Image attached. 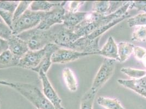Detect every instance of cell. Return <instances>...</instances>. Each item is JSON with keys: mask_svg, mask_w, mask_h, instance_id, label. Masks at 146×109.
<instances>
[{"mask_svg": "<svg viewBox=\"0 0 146 109\" xmlns=\"http://www.w3.org/2000/svg\"><path fill=\"white\" fill-rule=\"evenodd\" d=\"M0 85L14 89L30 101L37 109H56L36 86L27 83L0 80Z\"/></svg>", "mask_w": 146, "mask_h": 109, "instance_id": "1", "label": "cell"}, {"mask_svg": "<svg viewBox=\"0 0 146 109\" xmlns=\"http://www.w3.org/2000/svg\"><path fill=\"white\" fill-rule=\"evenodd\" d=\"M17 36L25 41L32 51L40 50L49 44H53L52 35L50 29L41 30L36 27L22 32Z\"/></svg>", "mask_w": 146, "mask_h": 109, "instance_id": "2", "label": "cell"}, {"mask_svg": "<svg viewBox=\"0 0 146 109\" xmlns=\"http://www.w3.org/2000/svg\"><path fill=\"white\" fill-rule=\"evenodd\" d=\"M44 12L32 11L28 9L18 19L13 22V35H18L26 31L36 27L41 22Z\"/></svg>", "mask_w": 146, "mask_h": 109, "instance_id": "3", "label": "cell"}, {"mask_svg": "<svg viewBox=\"0 0 146 109\" xmlns=\"http://www.w3.org/2000/svg\"><path fill=\"white\" fill-rule=\"evenodd\" d=\"M52 32L53 44L62 48L69 49L80 38L73 31L63 24L55 25L50 29Z\"/></svg>", "mask_w": 146, "mask_h": 109, "instance_id": "4", "label": "cell"}, {"mask_svg": "<svg viewBox=\"0 0 146 109\" xmlns=\"http://www.w3.org/2000/svg\"><path fill=\"white\" fill-rule=\"evenodd\" d=\"M67 1H61V3L51 11L44 12L39 25L36 27L41 30H48L55 25L62 24L64 15L67 10L64 5Z\"/></svg>", "mask_w": 146, "mask_h": 109, "instance_id": "5", "label": "cell"}, {"mask_svg": "<svg viewBox=\"0 0 146 109\" xmlns=\"http://www.w3.org/2000/svg\"><path fill=\"white\" fill-rule=\"evenodd\" d=\"M116 64V61L115 60L108 58L104 59L95 76L90 88L93 92L97 94L98 91L109 80L114 72Z\"/></svg>", "mask_w": 146, "mask_h": 109, "instance_id": "6", "label": "cell"}, {"mask_svg": "<svg viewBox=\"0 0 146 109\" xmlns=\"http://www.w3.org/2000/svg\"><path fill=\"white\" fill-rule=\"evenodd\" d=\"M100 37L94 39H90L88 37H81L72 44L68 49L92 54H98L100 51L99 41Z\"/></svg>", "mask_w": 146, "mask_h": 109, "instance_id": "7", "label": "cell"}, {"mask_svg": "<svg viewBox=\"0 0 146 109\" xmlns=\"http://www.w3.org/2000/svg\"><path fill=\"white\" fill-rule=\"evenodd\" d=\"M45 47L37 51L29 50L20 59L18 66L24 69L34 70L41 63L45 54Z\"/></svg>", "mask_w": 146, "mask_h": 109, "instance_id": "8", "label": "cell"}, {"mask_svg": "<svg viewBox=\"0 0 146 109\" xmlns=\"http://www.w3.org/2000/svg\"><path fill=\"white\" fill-rule=\"evenodd\" d=\"M90 55L92 54L80 53L72 49L59 48L52 55L51 62L52 63L64 64L76 61L80 57Z\"/></svg>", "mask_w": 146, "mask_h": 109, "instance_id": "9", "label": "cell"}, {"mask_svg": "<svg viewBox=\"0 0 146 109\" xmlns=\"http://www.w3.org/2000/svg\"><path fill=\"white\" fill-rule=\"evenodd\" d=\"M43 85V94L56 109H65L62 105V100L51 84L46 73L42 70L38 73Z\"/></svg>", "mask_w": 146, "mask_h": 109, "instance_id": "10", "label": "cell"}, {"mask_svg": "<svg viewBox=\"0 0 146 109\" xmlns=\"http://www.w3.org/2000/svg\"><path fill=\"white\" fill-rule=\"evenodd\" d=\"M8 43V50L19 60L30 50L26 42L16 35H13Z\"/></svg>", "mask_w": 146, "mask_h": 109, "instance_id": "11", "label": "cell"}, {"mask_svg": "<svg viewBox=\"0 0 146 109\" xmlns=\"http://www.w3.org/2000/svg\"><path fill=\"white\" fill-rule=\"evenodd\" d=\"M117 82L146 98V75L139 79H118Z\"/></svg>", "mask_w": 146, "mask_h": 109, "instance_id": "12", "label": "cell"}, {"mask_svg": "<svg viewBox=\"0 0 146 109\" xmlns=\"http://www.w3.org/2000/svg\"><path fill=\"white\" fill-rule=\"evenodd\" d=\"M98 54L108 58L119 61L118 46L112 37H109L103 48L100 49Z\"/></svg>", "mask_w": 146, "mask_h": 109, "instance_id": "13", "label": "cell"}, {"mask_svg": "<svg viewBox=\"0 0 146 109\" xmlns=\"http://www.w3.org/2000/svg\"><path fill=\"white\" fill-rule=\"evenodd\" d=\"M87 14L88 12H86L71 13L67 11L62 24L69 29L74 30L76 26L85 19Z\"/></svg>", "mask_w": 146, "mask_h": 109, "instance_id": "14", "label": "cell"}, {"mask_svg": "<svg viewBox=\"0 0 146 109\" xmlns=\"http://www.w3.org/2000/svg\"><path fill=\"white\" fill-rule=\"evenodd\" d=\"M45 48L46 52L43 57V60L38 67L33 70L37 73H39L40 70H42L44 73L46 74L52 64V55L55 51L60 47L55 44H49L45 47Z\"/></svg>", "mask_w": 146, "mask_h": 109, "instance_id": "15", "label": "cell"}, {"mask_svg": "<svg viewBox=\"0 0 146 109\" xmlns=\"http://www.w3.org/2000/svg\"><path fill=\"white\" fill-rule=\"evenodd\" d=\"M129 17H130V14H129V13L127 12L125 14H124L121 17L116 19L113 20V21H112L111 22H110L109 23L100 27L96 30L94 31L91 35H90L89 36H87V37L90 39H94L96 38H97L98 37H100V36L103 34L104 33H105L107 31L109 30L110 29L113 27L114 26H115L116 25L119 23L120 22H121L122 21H123L124 20L129 18Z\"/></svg>", "mask_w": 146, "mask_h": 109, "instance_id": "16", "label": "cell"}, {"mask_svg": "<svg viewBox=\"0 0 146 109\" xmlns=\"http://www.w3.org/2000/svg\"><path fill=\"white\" fill-rule=\"evenodd\" d=\"M61 2V1L51 2L46 1H32L29 9L35 12H48L57 6Z\"/></svg>", "mask_w": 146, "mask_h": 109, "instance_id": "17", "label": "cell"}, {"mask_svg": "<svg viewBox=\"0 0 146 109\" xmlns=\"http://www.w3.org/2000/svg\"><path fill=\"white\" fill-rule=\"evenodd\" d=\"M19 60L7 50L0 54V69L18 66Z\"/></svg>", "mask_w": 146, "mask_h": 109, "instance_id": "18", "label": "cell"}, {"mask_svg": "<svg viewBox=\"0 0 146 109\" xmlns=\"http://www.w3.org/2000/svg\"><path fill=\"white\" fill-rule=\"evenodd\" d=\"M120 62H124L133 53L135 46L129 42H120L117 45Z\"/></svg>", "mask_w": 146, "mask_h": 109, "instance_id": "19", "label": "cell"}, {"mask_svg": "<svg viewBox=\"0 0 146 109\" xmlns=\"http://www.w3.org/2000/svg\"><path fill=\"white\" fill-rule=\"evenodd\" d=\"M62 75L68 89L71 92L77 91L78 82L73 71L69 68H66L63 70Z\"/></svg>", "mask_w": 146, "mask_h": 109, "instance_id": "20", "label": "cell"}, {"mask_svg": "<svg viewBox=\"0 0 146 109\" xmlns=\"http://www.w3.org/2000/svg\"><path fill=\"white\" fill-rule=\"evenodd\" d=\"M97 103L106 109H124L121 103L116 99L107 97H99L97 100Z\"/></svg>", "mask_w": 146, "mask_h": 109, "instance_id": "21", "label": "cell"}, {"mask_svg": "<svg viewBox=\"0 0 146 109\" xmlns=\"http://www.w3.org/2000/svg\"><path fill=\"white\" fill-rule=\"evenodd\" d=\"M96 93L90 89L82 97L80 103V109H93L94 100Z\"/></svg>", "mask_w": 146, "mask_h": 109, "instance_id": "22", "label": "cell"}, {"mask_svg": "<svg viewBox=\"0 0 146 109\" xmlns=\"http://www.w3.org/2000/svg\"><path fill=\"white\" fill-rule=\"evenodd\" d=\"M131 40L137 42H146V26H136L132 34Z\"/></svg>", "mask_w": 146, "mask_h": 109, "instance_id": "23", "label": "cell"}, {"mask_svg": "<svg viewBox=\"0 0 146 109\" xmlns=\"http://www.w3.org/2000/svg\"><path fill=\"white\" fill-rule=\"evenodd\" d=\"M121 71L130 78L135 80L142 78L146 75V70L136 69L131 68H123Z\"/></svg>", "mask_w": 146, "mask_h": 109, "instance_id": "24", "label": "cell"}, {"mask_svg": "<svg viewBox=\"0 0 146 109\" xmlns=\"http://www.w3.org/2000/svg\"><path fill=\"white\" fill-rule=\"evenodd\" d=\"M109 7L110 1H94L92 7V12L105 15L109 9Z\"/></svg>", "mask_w": 146, "mask_h": 109, "instance_id": "25", "label": "cell"}, {"mask_svg": "<svg viewBox=\"0 0 146 109\" xmlns=\"http://www.w3.org/2000/svg\"><path fill=\"white\" fill-rule=\"evenodd\" d=\"M128 25L129 27H136L139 26H146V12L137 14L133 17L128 19Z\"/></svg>", "mask_w": 146, "mask_h": 109, "instance_id": "26", "label": "cell"}, {"mask_svg": "<svg viewBox=\"0 0 146 109\" xmlns=\"http://www.w3.org/2000/svg\"><path fill=\"white\" fill-rule=\"evenodd\" d=\"M32 1H19L18 6L17 7L13 15V21L18 19L28 9L30 8Z\"/></svg>", "mask_w": 146, "mask_h": 109, "instance_id": "27", "label": "cell"}, {"mask_svg": "<svg viewBox=\"0 0 146 109\" xmlns=\"http://www.w3.org/2000/svg\"><path fill=\"white\" fill-rule=\"evenodd\" d=\"M19 3V1H0V9L14 14Z\"/></svg>", "mask_w": 146, "mask_h": 109, "instance_id": "28", "label": "cell"}, {"mask_svg": "<svg viewBox=\"0 0 146 109\" xmlns=\"http://www.w3.org/2000/svg\"><path fill=\"white\" fill-rule=\"evenodd\" d=\"M13 35L11 29L5 23H0V38L8 41Z\"/></svg>", "mask_w": 146, "mask_h": 109, "instance_id": "29", "label": "cell"}, {"mask_svg": "<svg viewBox=\"0 0 146 109\" xmlns=\"http://www.w3.org/2000/svg\"><path fill=\"white\" fill-rule=\"evenodd\" d=\"M127 1H110V7L105 15H108L111 14L116 12L120 8L124 6Z\"/></svg>", "mask_w": 146, "mask_h": 109, "instance_id": "30", "label": "cell"}, {"mask_svg": "<svg viewBox=\"0 0 146 109\" xmlns=\"http://www.w3.org/2000/svg\"><path fill=\"white\" fill-rule=\"evenodd\" d=\"M13 15L14 14L0 9V17L11 29H12L13 22Z\"/></svg>", "mask_w": 146, "mask_h": 109, "instance_id": "31", "label": "cell"}, {"mask_svg": "<svg viewBox=\"0 0 146 109\" xmlns=\"http://www.w3.org/2000/svg\"><path fill=\"white\" fill-rule=\"evenodd\" d=\"M136 9L138 11L146 12V1H131L129 9Z\"/></svg>", "mask_w": 146, "mask_h": 109, "instance_id": "32", "label": "cell"}, {"mask_svg": "<svg viewBox=\"0 0 146 109\" xmlns=\"http://www.w3.org/2000/svg\"><path fill=\"white\" fill-rule=\"evenodd\" d=\"M85 1H70L68 6V9L67 10L68 12L71 13H75L78 12V9L83 4L85 3Z\"/></svg>", "mask_w": 146, "mask_h": 109, "instance_id": "33", "label": "cell"}, {"mask_svg": "<svg viewBox=\"0 0 146 109\" xmlns=\"http://www.w3.org/2000/svg\"><path fill=\"white\" fill-rule=\"evenodd\" d=\"M133 53L137 60H142L146 55V49L140 47H135Z\"/></svg>", "mask_w": 146, "mask_h": 109, "instance_id": "34", "label": "cell"}, {"mask_svg": "<svg viewBox=\"0 0 146 109\" xmlns=\"http://www.w3.org/2000/svg\"><path fill=\"white\" fill-rule=\"evenodd\" d=\"M8 50V41L0 38V54Z\"/></svg>", "mask_w": 146, "mask_h": 109, "instance_id": "35", "label": "cell"}, {"mask_svg": "<svg viewBox=\"0 0 146 109\" xmlns=\"http://www.w3.org/2000/svg\"><path fill=\"white\" fill-rule=\"evenodd\" d=\"M0 23H4L3 20L2 19V18L0 17Z\"/></svg>", "mask_w": 146, "mask_h": 109, "instance_id": "36", "label": "cell"}, {"mask_svg": "<svg viewBox=\"0 0 146 109\" xmlns=\"http://www.w3.org/2000/svg\"><path fill=\"white\" fill-rule=\"evenodd\" d=\"M0 109H1V99H0Z\"/></svg>", "mask_w": 146, "mask_h": 109, "instance_id": "37", "label": "cell"}]
</instances>
